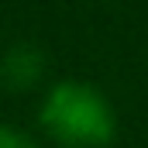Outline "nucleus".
I'll return each instance as SVG.
<instances>
[{
	"label": "nucleus",
	"mask_w": 148,
	"mask_h": 148,
	"mask_svg": "<svg viewBox=\"0 0 148 148\" xmlns=\"http://www.w3.org/2000/svg\"><path fill=\"white\" fill-rule=\"evenodd\" d=\"M38 124L59 148H107L117 138V114L107 93L83 79L48 86L38 107Z\"/></svg>",
	"instance_id": "obj_1"
},
{
	"label": "nucleus",
	"mask_w": 148,
	"mask_h": 148,
	"mask_svg": "<svg viewBox=\"0 0 148 148\" xmlns=\"http://www.w3.org/2000/svg\"><path fill=\"white\" fill-rule=\"evenodd\" d=\"M48 73V59L35 41H17L0 55V86L10 93H31Z\"/></svg>",
	"instance_id": "obj_2"
},
{
	"label": "nucleus",
	"mask_w": 148,
	"mask_h": 148,
	"mask_svg": "<svg viewBox=\"0 0 148 148\" xmlns=\"http://www.w3.org/2000/svg\"><path fill=\"white\" fill-rule=\"evenodd\" d=\"M0 148H41L35 134L14 127V124H3L0 121Z\"/></svg>",
	"instance_id": "obj_3"
}]
</instances>
